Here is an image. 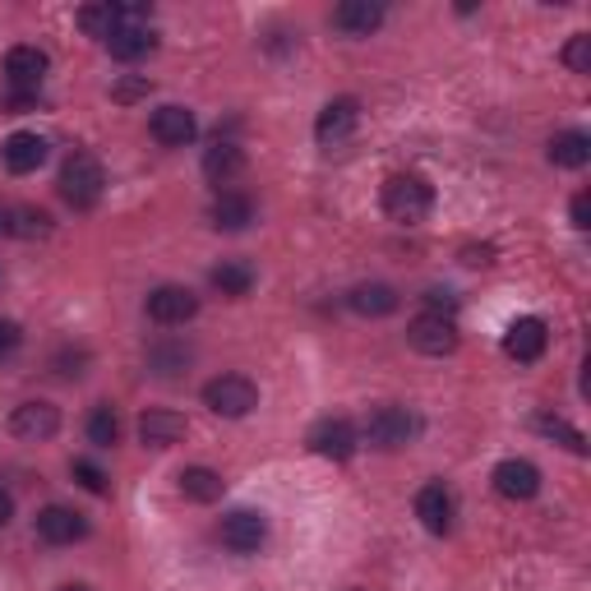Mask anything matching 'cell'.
Instances as JSON below:
<instances>
[{"label":"cell","instance_id":"4316f807","mask_svg":"<svg viewBox=\"0 0 591 591\" xmlns=\"http://www.w3.org/2000/svg\"><path fill=\"white\" fill-rule=\"evenodd\" d=\"M208 282L223 296H246L250 287H254V269L250 264H240V259H223L213 273H208Z\"/></svg>","mask_w":591,"mask_h":591},{"label":"cell","instance_id":"5b68a950","mask_svg":"<svg viewBox=\"0 0 591 591\" xmlns=\"http://www.w3.org/2000/svg\"><path fill=\"white\" fill-rule=\"evenodd\" d=\"M310 453H319V457H328V463H346V457L356 453V444H361V434H356V425L346 421V416H323V421H315V430H310Z\"/></svg>","mask_w":591,"mask_h":591},{"label":"cell","instance_id":"30bf717a","mask_svg":"<svg viewBox=\"0 0 591 591\" xmlns=\"http://www.w3.org/2000/svg\"><path fill=\"white\" fill-rule=\"evenodd\" d=\"M200 315V296L190 287H158L148 292V319L162 323V328H177V323H190Z\"/></svg>","mask_w":591,"mask_h":591},{"label":"cell","instance_id":"8d00e7d4","mask_svg":"<svg viewBox=\"0 0 591 591\" xmlns=\"http://www.w3.org/2000/svg\"><path fill=\"white\" fill-rule=\"evenodd\" d=\"M463 264L467 269H486V264H495V250L490 246H467L463 250Z\"/></svg>","mask_w":591,"mask_h":591},{"label":"cell","instance_id":"83f0119b","mask_svg":"<svg viewBox=\"0 0 591 591\" xmlns=\"http://www.w3.org/2000/svg\"><path fill=\"white\" fill-rule=\"evenodd\" d=\"M79 29L89 37H98V42H106L121 29V5H112V0H106V5H83L79 10Z\"/></svg>","mask_w":591,"mask_h":591},{"label":"cell","instance_id":"ba28073f","mask_svg":"<svg viewBox=\"0 0 591 591\" xmlns=\"http://www.w3.org/2000/svg\"><path fill=\"white\" fill-rule=\"evenodd\" d=\"M545 346H550V328H545V319H536V315L513 319L509 333H503V352H509L513 361H522V365L541 361Z\"/></svg>","mask_w":591,"mask_h":591},{"label":"cell","instance_id":"ac0fdd59","mask_svg":"<svg viewBox=\"0 0 591 591\" xmlns=\"http://www.w3.org/2000/svg\"><path fill=\"white\" fill-rule=\"evenodd\" d=\"M0 158H5V171H14V177H29V171H37L42 162H47V139L29 135V129H19V135L5 139Z\"/></svg>","mask_w":591,"mask_h":591},{"label":"cell","instance_id":"d6a6232c","mask_svg":"<svg viewBox=\"0 0 591 591\" xmlns=\"http://www.w3.org/2000/svg\"><path fill=\"white\" fill-rule=\"evenodd\" d=\"M564 65L573 75H587L591 70V37L578 33V37H568V47H564Z\"/></svg>","mask_w":591,"mask_h":591},{"label":"cell","instance_id":"e0dca14e","mask_svg":"<svg viewBox=\"0 0 591 591\" xmlns=\"http://www.w3.org/2000/svg\"><path fill=\"white\" fill-rule=\"evenodd\" d=\"M495 490L503 499H536L541 471L527 463V457H503V463L495 467Z\"/></svg>","mask_w":591,"mask_h":591},{"label":"cell","instance_id":"7402d4cb","mask_svg":"<svg viewBox=\"0 0 591 591\" xmlns=\"http://www.w3.org/2000/svg\"><path fill=\"white\" fill-rule=\"evenodd\" d=\"M240 171H246V148L231 144V139H217L208 152H204V177L213 185H231Z\"/></svg>","mask_w":591,"mask_h":591},{"label":"cell","instance_id":"60d3db41","mask_svg":"<svg viewBox=\"0 0 591 591\" xmlns=\"http://www.w3.org/2000/svg\"><path fill=\"white\" fill-rule=\"evenodd\" d=\"M60 591H93V587H83V582H70V587H60Z\"/></svg>","mask_w":591,"mask_h":591},{"label":"cell","instance_id":"d6986e66","mask_svg":"<svg viewBox=\"0 0 591 591\" xmlns=\"http://www.w3.org/2000/svg\"><path fill=\"white\" fill-rule=\"evenodd\" d=\"M379 24H384V5H375V0H342L333 10V29L346 37H370Z\"/></svg>","mask_w":591,"mask_h":591},{"label":"cell","instance_id":"e575fe53","mask_svg":"<svg viewBox=\"0 0 591 591\" xmlns=\"http://www.w3.org/2000/svg\"><path fill=\"white\" fill-rule=\"evenodd\" d=\"M148 89H152L148 79H125V83H116V89H112V98L116 102H135V98H148Z\"/></svg>","mask_w":591,"mask_h":591},{"label":"cell","instance_id":"277c9868","mask_svg":"<svg viewBox=\"0 0 591 591\" xmlns=\"http://www.w3.org/2000/svg\"><path fill=\"white\" fill-rule=\"evenodd\" d=\"M416 430H421V421H416L407 407H379L365 421V440L375 448H384V453H393V448H407L416 440Z\"/></svg>","mask_w":591,"mask_h":591},{"label":"cell","instance_id":"d4e9b609","mask_svg":"<svg viewBox=\"0 0 591 591\" xmlns=\"http://www.w3.org/2000/svg\"><path fill=\"white\" fill-rule=\"evenodd\" d=\"M550 162L555 167H568V171H578L591 162V139L582 135V129H564V135L550 139Z\"/></svg>","mask_w":591,"mask_h":591},{"label":"cell","instance_id":"603a6c76","mask_svg":"<svg viewBox=\"0 0 591 591\" xmlns=\"http://www.w3.org/2000/svg\"><path fill=\"white\" fill-rule=\"evenodd\" d=\"M152 47H158V37H152L144 24H125V29H116L112 37H106V52H112L116 60H125V65L152 56Z\"/></svg>","mask_w":591,"mask_h":591},{"label":"cell","instance_id":"3957f363","mask_svg":"<svg viewBox=\"0 0 591 591\" xmlns=\"http://www.w3.org/2000/svg\"><path fill=\"white\" fill-rule=\"evenodd\" d=\"M204 407L213 416H227V421H240V416H250L259 407V388L254 379L246 375H217L204 384Z\"/></svg>","mask_w":591,"mask_h":591},{"label":"cell","instance_id":"9a60e30c","mask_svg":"<svg viewBox=\"0 0 591 591\" xmlns=\"http://www.w3.org/2000/svg\"><path fill=\"white\" fill-rule=\"evenodd\" d=\"M37 536L47 545H75L89 536V522H83V513L65 509V503H52V509L37 513Z\"/></svg>","mask_w":591,"mask_h":591},{"label":"cell","instance_id":"7a4b0ae2","mask_svg":"<svg viewBox=\"0 0 591 591\" xmlns=\"http://www.w3.org/2000/svg\"><path fill=\"white\" fill-rule=\"evenodd\" d=\"M434 208V190L425 177H411V171H402V177H388L384 181V213L393 217V223H425Z\"/></svg>","mask_w":591,"mask_h":591},{"label":"cell","instance_id":"ffe728a7","mask_svg":"<svg viewBox=\"0 0 591 591\" xmlns=\"http://www.w3.org/2000/svg\"><path fill=\"white\" fill-rule=\"evenodd\" d=\"M346 305H352L361 319H388L402 305V296L393 292L388 282H361V287H352V296H346Z\"/></svg>","mask_w":591,"mask_h":591},{"label":"cell","instance_id":"52a82bcc","mask_svg":"<svg viewBox=\"0 0 591 591\" xmlns=\"http://www.w3.org/2000/svg\"><path fill=\"white\" fill-rule=\"evenodd\" d=\"M217 536H223L227 550H236V555H254L259 545L269 541V518H264V513H254V509H236V513L223 518Z\"/></svg>","mask_w":591,"mask_h":591},{"label":"cell","instance_id":"f546056e","mask_svg":"<svg viewBox=\"0 0 591 591\" xmlns=\"http://www.w3.org/2000/svg\"><path fill=\"white\" fill-rule=\"evenodd\" d=\"M536 430L545 434V440H559L568 453H587V440H582V430H573L564 421V416H536Z\"/></svg>","mask_w":591,"mask_h":591},{"label":"cell","instance_id":"ab89813d","mask_svg":"<svg viewBox=\"0 0 591 591\" xmlns=\"http://www.w3.org/2000/svg\"><path fill=\"white\" fill-rule=\"evenodd\" d=\"M5 231H10V213H5V208H0V236H5Z\"/></svg>","mask_w":591,"mask_h":591},{"label":"cell","instance_id":"1f68e13d","mask_svg":"<svg viewBox=\"0 0 591 591\" xmlns=\"http://www.w3.org/2000/svg\"><path fill=\"white\" fill-rule=\"evenodd\" d=\"M70 471H75V480H79V486L89 490V495H106V490H112V486H106V471H102V467H93L89 457H75Z\"/></svg>","mask_w":591,"mask_h":591},{"label":"cell","instance_id":"836d02e7","mask_svg":"<svg viewBox=\"0 0 591 591\" xmlns=\"http://www.w3.org/2000/svg\"><path fill=\"white\" fill-rule=\"evenodd\" d=\"M83 365H89V352H83V346H65V352L56 356V375L60 379H79Z\"/></svg>","mask_w":591,"mask_h":591},{"label":"cell","instance_id":"9c48e42d","mask_svg":"<svg viewBox=\"0 0 591 591\" xmlns=\"http://www.w3.org/2000/svg\"><path fill=\"white\" fill-rule=\"evenodd\" d=\"M356 125H361V106H356V98H333L319 112V121H315V139L323 144V148H338V144H346L356 135Z\"/></svg>","mask_w":591,"mask_h":591},{"label":"cell","instance_id":"74e56055","mask_svg":"<svg viewBox=\"0 0 591 591\" xmlns=\"http://www.w3.org/2000/svg\"><path fill=\"white\" fill-rule=\"evenodd\" d=\"M573 227L578 231L591 227V200H587V194H578V200H573Z\"/></svg>","mask_w":591,"mask_h":591},{"label":"cell","instance_id":"b9f144b4","mask_svg":"<svg viewBox=\"0 0 591 591\" xmlns=\"http://www.w3.org/2000/svg\"><path fill=\"white\" fill-rule=\"evenodd\" d=\"M352 591H361V587H352Z\"/></svg>","mask_w":591,"mask_h":591},{"label":"cell","instance_id":"7c38bea8","mask_svg":"<svg viewBox=\"0 0 591 591\" xmlns=\"http://www.w3.org/2000/svg\"><path fill=\"white\" fill-rule=\"evenodd\" d=\"M10 430H14V440L42 444V440H52V434L60 430V411L52 402H24V407H14Z\"/></svg>","mask_w":591,"mask_h":591},{"label":"cell","instance_id":"f1b7e54d","mask_svg":"<svg viewBox=\"0 0 591 591\" xmlns=\"http://www.w3.org/2000/svg\"><path fill=\"white\" fill-rule=\"evenodd\" d=\"M89 444H98V448H116L121 444V416H116V407H93V416H89Z\"/></svg>","mask_w":591,"mask_h":591},{"label":"cell","instance_id":"cb8c5ba5","mask_svg":"<svg viewBox=\"0 0 591 591\" xmlns=\"http://www.w3.org/2000/svg\"><path fill=\"white\" fill-rule=\"evenodd\" d=\"M223 490H227V480L217 476L213 467H185L181 471V495L190 503H217V499H223Z\"/></svg>","mask_w":591,"mask_h":591},{"label":"cell","instance_id":"f35d334b","mask_svg":"<svg viewBox=\"0 0 591 591\" xmlns=\"http://www.w3.org/2000/svg\"><path fill=\"white\" fill-rule=\"evenodd\" d=\"M10 518H14V499L0 490V527H10Z\"/></svg>","mask_w":591,"mask_h":591},{"label":"cell","instance_id":"2e32d148","mask_svg":"<svg viewBox=\"0 0 591 591\" xmlns=\"http://www.w3.org/2000/svg\"><path fill=\"white\" fill-rule=\"evenodd\" d=\"M185 416L181 411H167V407H152L139 416V440L144 448H171V444H181L185 440Z\"/></svg>","mask_w":591,"mask_h":591},{"label":"cell","instance_id":"44dd1931","mask_svg":"<svg viewBox=\"0 0 591 591\" xmlns=\"http://www.w3.org/2000/svg\"><path fill=\"white\" fill-rule=\"evenodd\" d=\"M208 217H213V227H217V231H246V227L254 223V200H250V194L223 190V194L213 200Z\"/></svg>","mask_w":591,"mask_h":591},{"label":"cell","instance_id":"5bb4252c","mask_svg":"<svg viewBox=\"0 0 591 591\" xmlns=\"http://www.w3.org/2000/svg\"><path fill=\"white\" fill-rule=\"evenodd\" d=\"M148 129H152V139H158L162 148H185L200 125H194V112H190V106L167 102V106H158V112H152Z\"/></svg>","mask_w":591,"mask_h":591},{"label":"cell","instance_id":"4fadbf2b","mask_svg":"<svg viewBox=\"0 0 591 591\" xmlns=\"http://www.w3.org/2000/svg\"><path fill=\"white\" fill-rule=\"evenodd\" d=\"M453 495L440 486V480H430V486H421V495H416V518H421V527L430 536H448L453 532Z\"/></svg>","mask_w":591,"mask_h":591},{"label":"cell","instance_id":"d590c367","mask_svg":"<svg viewBox=\"0 0 591 591\" xmlns=\"http://www.w3.org/2000/svg\"><path fill=\"white\" fill-rule=\"evenodd\" d=\"M19 342H24V333H19V323H14V319H0V361H5Z\"/></svg>","mask_w":591,"mask_h":591},{"label":"cell","instance_id":"6da1fadb","mask_svg":"<svg viewBox=\"0 0 591 591\" xmlns=\"http://www.w3.org/2000/svg\"><path fill=\"white\" fill-rule=\"evenodd\" d=\"M102 190H106L102 162L93 158V152H70L65 167H60V200L83 213V208H98Z\"/></svg>","mask_w":591,"mask_h":591},{"label":"cell","instance_id":"8fae6325","mask_svg":"<svg viewBox=\"0 0 591 591\" xmlns=\"http://www.w3.org/2000/svg\"><path fill=\"white\" fill-rule=\"evenodd\" d=\"M47 52H37V47H10L5 52V79H10V89L14 93H37L42 89V79H47Z\"/></svg>","mask_w":591,"mask_h":591},{"label":"cell","instance_id":"8992f818","mask_svg":"<svg viewBox=\"0 0 591 591\" xmlns=\"http://www.w3.org/2000/svg\"><path fill=\"white\" fill-rule=\"evenodd\" d=\"M407 342L416 346L421 356H448V352H457V323L453 319H444V315H416L411 323H407Z\"/></svg>","mask_w":591,"mask_h":591},{"label":"cell","instance_id":"484cf974","mask_svg":"<svg viewBox=\"0 0 591 591\" xmlns=\"http://www.w3.org/2000/svg\"><path fill=\"white\" fill-rule=\"evenodd\" d=\"M190 361H194V352L185 342H152L148 346V370L152 375H162V379H177Z\"/></svg>","mask_w":591,"mask_h":591},{"label":"cell","instance_id":"4dcf8cb0","mask_svg":"<svg viewBox=\"0 0 591 591\" xmlns=\"http://www.w3.org/2000/svg\"><path fill=\"white\" fill-rule=\"evenodd\" d=\"M10 231L24 236V240L47 236V231H52V217L42 213V208H19V213H10Z\"/></svg>","mask_w":591,"mask_h":591}]
</instances>
